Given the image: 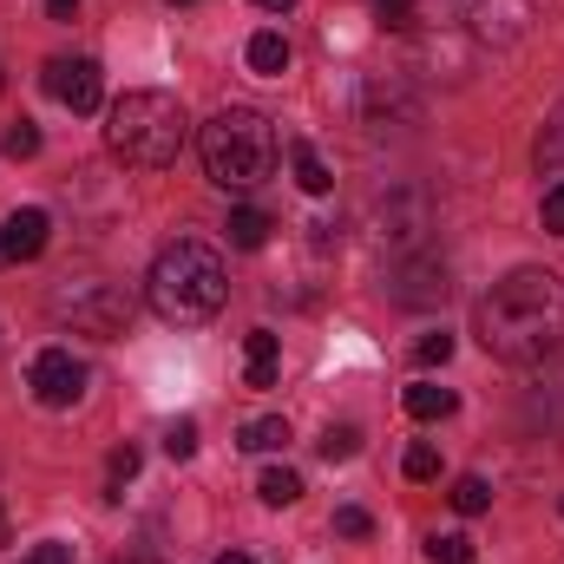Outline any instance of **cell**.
I'll return each instance as SVG.
<instances>
[{
  "instance_id": "cell-21",
  "label": "cell",
  "mask_w": 564,
  "mask_h": 564,
  "mask_svg": "<svg viewBox=\"0 0 564 564\" xmlns=\"http://www.w3.org/2000/svg\"><path fill=\"white\" fill-rule=\"evenodd\" d=\"M315 446H322V459H328V466H341V459H355V453H361V433H355V426H328Z\"/></svg>"
},
{
  "instance_id": "cell-27",
  "label": "cell",
  "mask_w": 564,
  "mask_h": 564,
  "mask_svg": "<svg viewBox=\"0 0 564 564\" xmlns=\"http://www.w3.org/2000/svg\"><path fill=\"white\" fill-rule=\"evenodd\" d=\"M539 224H545L552 237H564V177L545 191V204H539Z\"/></svg>"
},
{
  "instance_id": "cell-7",
  "label": "cell",
  "mask_w": 564,
  "mask_h": 564,
  "mask_svg": "<svg viewBox=\"0 0 564 564\" xmlns=\"http://www.w3.org/2000/svg\"><path fill=\"white\" fill-rule=\"evenodd\" d=\"M26 388L40 408H73L86 394V361H73V348H40L26 368Z\"/></svg>"
},
{
  "instance_id": "cell-11",
  "label": "cell",
  "mask_w": 564,
  "mask_h": 564,
  "mask_svg": "<svg viewBox=\"0 0 564 564\" xmlns=\"http://www.w3.org/2000/svg\"><path fill=\"white\" fill-rule=\"evenodd\" d=\"M440 295H446V263H433V257L408 263L401 282H394V302H408V308H426V302H440Z\"/></svg>"
},
{
  "instance_id": "cell-6",
  "label": "cell",
  "mask_w": 564,
  "mask_h": 564,
  "mask_svg": "<svg viewBox=\"0 0 564 564\" xmlns=\"http://www.w3.org/2000/svg\"><path fill=\"white\" fill-rule=\"evenodd\" d=\"M453 20H459L473 40H486V46H512V40L532 33L539 0H453Z\"/></svg>"
},
{
  "instance_id": "cell-30",
  "label": "cell",
  "mask_w": 564,
  "mask_h": 564,
  "mask_svg": "<svg viewBox=\"0 0 564 564\" xmlns=\"http://www.w3.org/2000/svg\"><path fill=\"white\" fill-rule=\"evenodd\" d=\"M375 7H381V20H388L394 33H408V26H414V7H421V0H375Z\"/></svg>"
},
{
  "instance_id": "cell-4",
  "label": "cell",
  "mask_w": 564,
  "mask_h": 564,
  "mask_svg": "<svg viewBox=\"0 0 564 564\" xmlns=\"http://www.w3.org/2000/svg\"><path fill=\"white\" fill-rule=\"evenodd\" d=\"M197 151H204V171L210 184L224 191H250L276 171V126L257 112V106H224L204 132H197Z\"/></svg>"
},
{
  "instance_id": "cell-9",
  "label": "cell",
  "mask_w": 564,
  "mask_h": 564,
  "mask_svg": "<svg viewBox=\"0 0 564 564\" xmlns=\"http://www.w3.org/2000/svg\"><path fill=\"white\" fill-rule=\"evenodd\" d=\"M46 237H53L46 210H13V217L0 224V263H33V257L46 250Z\"/></svg>"
},
{
  "instance_id": "cell-23",
  "label": "cell",
  "mask_w": 564,
  "mask_h": 564,
  "mask_svg": "<svg viewBox=\"0 0 564 564\" xmlns=\"http://www.w3.org/2000/svg\"><path fill=\"white\" fill-rule=\"evenodd\" d=\"M539 164L564 171V106L552 112V126H545V139H539Z\"/></svg>"
},
{
  "instance_id": "cell-17",
  "label": "cell",
  "mask_w": 564,
  "mask_h": 564,
  "mask_svg": "<svg viewBox=\"0 0 564 564\" xmlns=\"http://www.w3.org/2000/svg\"><path fill=\"white\" fill-rule=\"evenodd\" d=\"M282 440H289V421L282 414H263V421L243 426V453H276Z\"/></svg>"
},
{
  "instance_id": "cell-2",
  "label": "cell",
  "mask_w": 564,
  "mask_h": 564,
  "mask_svg": "<svg viewBox=\"0 0 564 564\" xmlns=\"http://www.w3.org/2000/svg\"><path fill=\"white\" fill-rule=\"evenodd\" d=\"M151 308L164 315V322H177V328H197V322H210L217 308H224V295H230V270H224V257L210 250V243H197V237H177V243H164L158 250V263H151Z\"/></svg>"
},
{
  "instance_id": "cell-10",
  "label": "cell",
  "mask_w": 564,
  "mask_h": 564,
  "mask_svg": "<svg viewBox=\"0 0 564 564\" xmlns=\"http://www.w3.org/2000/svg\"><path fill=\"white\" fill-rule=\"evenodd\" d=\"M276 368H282V335L250 328V335H243V381H250V388H276Z\"/></svg>"
},
{
  "instance_id": "cell-3",
  "label": "cell",
  "mask_w": 564,
  "mask_h": 564,
  "mask_svg": "<svg viewBox=\"0 0 564 564\" xmlns=\"http://www.w3.org/2000/svg\"><path fill=\"white\" fill-rule=\"evenodd\" d=\"M184 139H191V119H184L177 93L144 86V93H126V99L106 112V144H112L126 164H139V171H164V164H177Z\"/></svg>"
},
{
  "instance_id": "cell-35",
  "label": "cell",
  "mask_w": 564,
  "mask_h": 564,
  "mask_svg": "<svg viewBox=\"0 0 564 564\" xmlns=\"http://www.w3.org/2000/svg\"><path fill=\"white\" fill-rule=\"evenodd\" d=\"M126 564H158V558H126Z\"/></svg>"
},
{
  "instance_id": "cell-34",
  "label": "cell",
  "mask_w": 564,
  "mask_h": 564,
  "mask_svg": "<svg viewBox=\"0 0 564 564\" xmlns=\"http://www.w3.org/2000/svg\"><path fill=\"white\" fill-rule=\"evenodd\" d=\"M217 564H250V558H243V552H230V558H217Z\"/></svg>"
},
{
  "instance_id": "cell-5",
  "label": "cell",
  "mask_w": 564,
  "mask_h": 564,
  "mask_svg": "<svg viewBox=\"0 0 564 564\" xmlns=\"http://www.w3.org/2000/svg\"><path fill=\"white\" fill-rule=\"evenodd\" d=\"M53 315L73 322V328L93 335V341H119L126 322H132V295L106 276H66L53 289Z\"/></svg>"
},
{
  "instance_id": "cell-19",
  "label": "cell",
  "mask_w": 564,
  "mask_h": 564,
  "mask_svg": "<svg viewBox=\"0 0 564 564\" xmlns=\"http://www.w3.org/2000/svg\"><path fill=\"white\" fill-rule=\"evenodd\" d=\"M257 492H263V506H295V499H302V479H295L289 466H270V473L257 479Z\"/></svg>"
},
{
  "instance_id": "cell-32",
  "label": "cell",
  "mask_w": 564,
  "mask_h": 564,
  "mask_svg": "<svg viewBox=\"0 0 564 564\" xmlns=\"http://www.w3.org/2000/svg\"><path fill=\"white\" fill-rule=\"evenodd\" d=\"M46 13H53V20H73V13H79V0H46Z\"/></svg>"
},
{
  "instance_id": "cell-22",
  "label": "cell",
  "mask_w": 564,
  "mask_h": 564,
  "mask_svg": "<svg viewBox=\"0 0 564 564\" xmlns=\"http://www.w3.org/2000/svg\"><path fill=\"white\" fill-rule=\"evenodd\" d=\"M0 151H7V158H33V151H40V126H33V119L7 126V139H0Z\"/></svg>"
},
{
  "instance_id": "cell-20",
  "label": "cell",
  "mask_w": 564,
  "mask_h": 564,
  "mask_svg": "<svg viewBox=\"0 0 564 564\" xmlns=\"http://www.w3.org/2000/svg\"><path fill=\"white\" fill-rule=\"evenodd\" d=\"M426 558L433 564H473V539L466 532H433L426 539Z\"/></svg>"
},
{
  "instance_id": "cell-29",
  "label": "cell",
  "mask_w": 564,
  "mask_h": 564,
  "mask_svg": "<svg viewBox=\"0 0 564 564\" xmlns=\"http://www.w3.org/2000/svg\"><path fill=\"white\" fill-rule=\"evenodd\" d=\"M139 446H132V440H126V446H119V453H112V499H119V486H126V479H132V473H139Z\"/></svg>"
},
{
  "instance_id": "cell-1",
  "label": "cell",
  "mask_w": 564,
  "mask_h": 564,
  "mask_svg": "<svg viewBox=\"0 0 564 564\" xmlns=\"http://www.w3.org/2000/svg\"><path fill=\"white\" fill-rule=\"evenodd\" d=\"M479 341L486 355L532 368L564 348V276L558 270H512L479 295Z\"/></svg>"
},
{
  "instance_id": "cell-31",
  "label": "cell",
  "mask_w": 564,
  "mask_h": 564,
  "mask_svg": "<svg viewBox=\"0 0 564 564\" xmlns=\"http://www.w3.org/2000/svg\"><path fill=\"white\" fill-rule=\"evenodd\" d=\"M20 564H73V545H59V539H46V545H33Z\"/></svg>"
},
{
  "instance_id": "cell-12",
  "label": "cell",
  "mask_w": 564,
  "mask_h": 564,
  "mask_svg": "<svg viewBox=\"0 0 564 564\" xmlns=\"http://www.w3.org/2000/svg\"><path fill=\"white\" fill-rule=\"evenodd\" d=\"M361 106H368V126H388V119H414V99H408L401 73H394V79H375Z\"/></svg>"
},
{
  "instance_id": "cell-13",
  "label": "cell",
  "mask_w": 564,
  "mask_h": 564,
  "mask_svg": "<svg viewBox=\"0 0 564 564\" xmlns=\"http://www.w3.org/2000/svg\"><path fill=\"white\" fill-rule=\"evenodd\" d=\"M453 408H459V394L440 388V381H414V388H408V414H414V421H446Z\"/></svg>"
},
{
  "instance_id": "cell-15",
  "label": "cell",
  "mask_w": 564,
  "mask_h": 564,
  "mask_svg": "<svg viewBox=\"0 0 564 564\" xmlns=\"http://www.w3.org/2000/svg\"><path fill=\"white\" fill-rule=\"evenodd\" d=\"M250 73H263V79H282L289 73V40L282 33H257L250 40Z\"/></svg>"
},
{
  "instance_id": "cell-28",
  "label": "cell",
  "mask_w": 564,
  "mask_h": 564,
  "mask_svg": "<svg viewBox=\"0 0 564 564\" xmlns=\"http://www.w3.org/2000/svg\"><path fill=\"white\" fill-rule=\"evenodd\" d=\"M335 532H341V539H368V532H375V519H368L361 506H341V512H335Z\"/></svg>"
},
{
  "instance_id": "cell-33",
  "label": "cell",
  "mask_w": 564,
  "mask_h": 564,
  "mask_svg": "<svg viewBox=\"0 0 564 564\" xmlns=\"http://www.w3.org/2000/svg\"><path fill=\"white\" fill-rule=\"evenodd\" d=\"M257 7H263V13H289V7H295V0H257Z\"/></svg>"
},
{
  "instance_id": "cell-24",
  "label": "cell",
  "mask_w": 564,
  "mask_h": 564,
  "mask_svg": "<svg viewBox=\"0 0 564 564\" xmlns=\"http://www.w3.org/2000/svg\"><path fill=\"white\" fill-rule=\"evenodd\" d=\"M164 453H171V459H191V453H197V421H171L164 426Z\"/></svg>"
},
{
  "instance_id": "cell-18",
  "label": "cell",
  "mask_w": 564,
  "mask_h": 564,
  "mask_svg": "<svg viewBox=\"0 0 564 564\" xmlns=\"http://www.w3.org/2000/svg\"><path fill=\"white\" fill-rule=\"evenodd\" d=\"M446 499H453V512H466V519H473V512H486V506H492V486H486L479 473H466V479H453V492H446Z\"/></svg>"
},
{
  "instance_id": "cell-8",
  "label": "cell",
  "mask_w": 564,
  "mask_h": 564,
  "mask_svg": "<svg viewBox=\"0 0 564 564\" xmlns=\"http://www.w3.org/2000/svg\"><path fill=\"white\" fill-rule=\"evenodd\" d=\"M46 93L66 106V112H99L106 106V79L93 59H53L46 66Z\"/></svg>"
},
{
  "instance_id": "cell-16",
  "label": "cell",
  "mask_w": 564,
  "mask_h": 564,
  "mask_svg": "<svg viewBox=\"0 0 564 564\" xmlns=\"http://www.w3.org/2000/svg\"><path fill=\"white\" fill-rule=\"evenodd\" d=\"M270 230H276V224H270L263 210H230V243H237V250H263Z\"/></svg>"
},
{
  "instance_id": "cell-36",
  "label": "cell",
  "mask_w": 564,
  "mask_h": 564,
  "mask_svg": "<svg viewBox=\"0 0 564 564\" xmlns=\"http://www.w3.org/2000/svg\"><path fill=\"white\" fill-rule=\"evenodd\" d=\"M171 7H191V0H171Z\"/></svg>"
},
{
  "instance_id": "cell-26",
  "label": "cell",
  "mask_w": 564,
  "mask_h": 564,
  "mask_svg": "<svg viewBox=\"0 0 564 564\" xmlns=\"http://www.w3.org/2000/svg\"><path fill=\"white\" fill-rule=\"evenodd\" d=\"M401 466H408V479H440V453H433V446H408V459H401Z\"/></svg>"
},
{
  "instance_id": "cell-14",
  "label": "cell",
  "mask_w": 564,
  "mask_h": 564,
  "mask_svg": "<svg viewBox=\"0 0 564 564\" xmlns=\"http://www.w3.org/2000/svg\"><path fill=\"white\" fill-rule=\"evenodd\" d=\"M289 158H295V184H302L308 197H328V191H335V177H328V164H322L315 144H289Z\"/></svg>"
},
{
  "instance_id": "cell-25",
  "label": "cell",
  "mask_w": 564,
  "mask_h": 564,
  "mask_svg": "<svg viewBox=\"0 0 564 564\" xmlns=\"http://www.w3.org/2000/svg\"><path fill=\"white\" fill-rule=\"evenodd\" d=\"M446 355H453V335H446V328H433V335L414 341V361H421V368H440Z\"/></svg>"
}]
</instances>
